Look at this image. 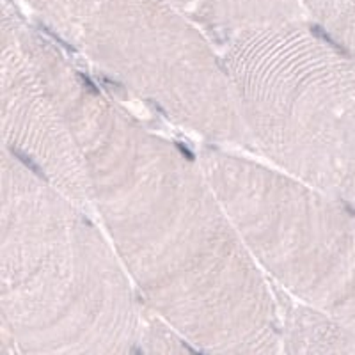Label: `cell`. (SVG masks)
<instances>
[{"label": "cell", "instance_id": "ba28073f", "mask_svg": "<svg viewBox=\"0 0 355 355\" xmlns=\"http://www.w3.org/2000/svg\"><path fill=\"white\" fill-rule=\"evenodd\" d=\"M320 33L355 57V0H300Z\"/></svg>", "mask_w": 355, "mask_h": 355}, {"label": "cell", "instance_id": "8992f818", "mask_svg": "<svg viewBox=\"0 0 355 355\" xmlns=\"http://www.w3.org/2000/svg\"><path fill=\"white\" fill-rule=\"evenodd\" d=\"M217 49L250 28L307 20L300 0H169Z\"/></svg>", "mask_w": 355, "mask_h": 355}, {"label": "cell", "instance_id": "277c9868", "mask_svg": "<svg viewBox=\"0 0 355 355\" xmlns=\"http://www.w3.org/2000/svg\"><path fill=\"white\" fill-rule=\"evenodd\" d=\"M20 2L174 125L215 144H252L215 43L169 0Z\"/></svg>", "mask_w": 355, "mask_h": 355}, {"label": "cell", "instance_id": "7a4b0ae2", "mask_svg": "<svg viewBox=\"0 0 355 355\" xmlns=\"http://www.w3.org/2000/svg\"><path fill=\"white\" fill-rule=\"evenodd\" d=\"M0 199L2 343L11 354L194 350L146 304L87 210L6 148Z\"/></svg>", "mask_w": 355, "mask_h": 355}, {"label": "cell", "instance_id": "52a82bcc", "mask_svg": "<svg viewBox=\"0 0 355 355\" xmlns=\"http://www.w3.org/2000/svg\"><path fill=\"white\" fill-rule=\"evenodd\" d=\"M279 290V288H277ZM286 354H355V331L279 290Z\"/></svg>", "mask_w": 355, "mask_h": 355}, {"label": "cell", "instance_id": "3957f363", "mask_svg": "<svg viewBox=\"0 0 355 355\" xmlns=\"http://www.w3.org/2000/svg\"><path fill=\"white\" fill-rule=\"evenodd\" d=\"M222 59L256 150L355 208V57L293 20L239 34Z\"/></svg>", "mask_w": 355, "mask_h": 355}, {"label": "cell", "instance_id": "5b68a950", "mask_svg": "<svg viewBox=\"0 0 355 355\" xmlns=\"http://www.w3.org/2000/svg\"><path fill=\"white\" fill-rule=\"evenodd\" d=\"M198 158L272 283L355 331V208L217 146Z\"/></svg>", "mask_w": 355, "mask_h": 355}, {"label": "cell", "instance_id": "6da1fadb", "mask_svg": "<svg viewBox=\"0 0 355 355\" xmlns=\"http://www.w3.org/2000/svg\"><path fill=\"white\" fill-rule=\"evenodd\" d=\"M44 59L80 155L89 210L146 304L194 350L279 354V290L198 157L146 126L52 40Z\"/></svg>", "mask_w": 355, "mask_h": 355}]
</instances>
